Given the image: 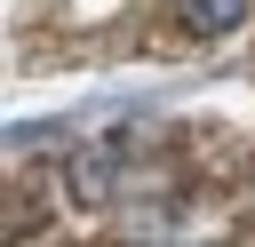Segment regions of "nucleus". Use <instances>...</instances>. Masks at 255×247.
<instances>
[{
    "label": "nucleus",
    "instance_id": "2",
    "mask_svg": "<svg viewBox=\"0 0 255 247\" xmlns=\"http://www.w3.org/2000/svg\"><path fill=\"white\" fill-rule=\"evenodd\" d=\"M255 16V0H175V24L191 32V40H223V32H239Z\"/></svg>",
    "mask_w": 255,
    "mask_h": 247
},
{
    "label": "nucleus",
    "instance_id": "1",
    "mask_svg": "<svg viewBox=\"0 0 255 247\" xmlns=\"http://www.w3.org/2000/svg\"><path fill=\"white\" fill-rule=\"evenodd\" d=\"M120 135H104V143H80L72 159H64V199L72 207H112V191H120Z\"/></svg>",
    "mask_w": 255,
    "mask_h": 247
}]
</instances>
